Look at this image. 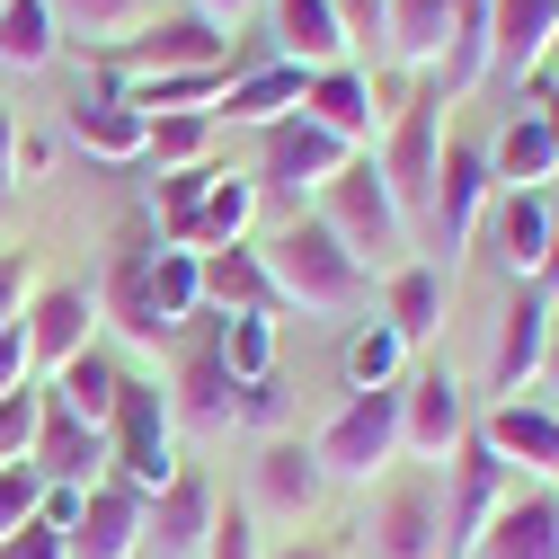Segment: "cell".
<instances>
[{"instance_id": "cell-52", "label": "cell", "mask_w": 559, "mask_h": 559, "mask_svg": "<svg viewBox=\"0 0 559 559\" xmlns=\"http://www.w3.org/2000/svg\"><path fill=\"white\" fill-rule=\"evenodd\" d=\"M542 391H550V408H559V329H550V356H542Z\"/></svg>"}, {"instance_id": "cell-49", "label": "cell", "mask_w": 559, "mask_h": 559, "mask_svg": "<svg viewBox=\"0 0 559 559\" xmlns=\"http://www.w3.org/2000/svg\"><path fill=\"white\" fill-rule=\"evenodd\" d=\"M10 187H19V116L0 107V195H10Z\"/></svg>"}, {"instance_id": "cell-5", "label": "cell", "mask_w": 559, "mask_h": 559, "mask_svg": "<svg viewBox=\"0 0 559 559\" xmlns=\"http://www.w3.org/2000/svg\"><path fill=\"white\" fill-rule=\"evenodd\" d=\"M356 542H365V559H444V471L436 479L427 471L373 479V507H365Z\"/></svg>"}, {"instance_id": "cell-6", "label": "cell", "mask_w": 559, "mask_h": 559, "mask_svg": "<svg viewBox=\"0 0 559 559\" xmlns=\"http://www.w3.org/2000/svg\"><path fill=\"white\" fill-rule=\"evenodd\" d=\"M373 169H382V187L400 195V214H408V231H417V223H427V204H436V169H444V90H436V81L382 124Z\"/></svg>"}, {"instance_id": "cell-11", "label": "cell", "mask_w": 559, "mask_h": 559, "mask_svg": "<svg viewBox=\"0 0 559 559\" xmlns=\"http://www.w3.org/2000/svg\"><path fill=\"white\" fill-rule=\"evenodd\" d=\"M223 53H231V45H223L214 19H195V10H160L143 36L116 45L107 62H116L124 81H160V72H204V62H223Z\"/></svg>"}, {"instance_id": "cell-47", "label": "cell", "mask_w": 559, "mask_h": 559, "mask_svg": "<svg viewBox=\"0 0 559 559\" xmlns=\"http://www.w3.org/2000/svg\"><path fill=\"white\" fill-rule=\"evenodd\" d=\"M27 373H36V365H27V329L10 320V329H0V391H19Z\"/></svg>"}, {"instance_id": "cell-1", "label": "cell", "mask_w": 559, "mask_h": 559, "mask_svg": "<svg viewBox=\"0 0 559 559\" xmlns=\"http://www.w3.org/2000/svg\"><path fill=\"white\" fill-rule=\"evenodd\" d=\"M266 258V285H275V311H302V320H329V311H356L373 294V275L337 249V231L320 214H294L258 240Z\"/></svg>"}, {"instance_id": "cell-18", "label": "cell", "mask_w": 559, "mask_h": 559, "mask_svg": "<svg viewBox=\"0 0 559 559\" xmlns=\"http://www.w3.org/2000/svg\"><path fill=\"white\" fill-rule=\"evenodd\" d=\"M559 0H488V81H542Z\"/></svg>"}, {"instance_id": "cell-29", "label": "cell", "mask_w": 559, "mask_h": 559, "mask_svg": "<svg viewBox=\"0 0 559 559\" xmlns=\"http://www.w3.org/2000/svg\"><path fill=\"white\" fill-rule=\"evenodd\" d=\"M62 124H72V143H81V152H98V160H143V133H152V124L133 116L116 90H98V98L81 90L72 107H62Z\"/></svg>"}, {"instance_id": "cell-8", "label": "cell", "mask_w": 559, "mask_h": 559, "mask_svg": "<svg viewBox=\"0 0 559 559\" xmlns=\"http://www.w3.org/2000/svg\"><path fill=\"white\" fill-rule=\"evenodd\" d=\"M515 498V471L479 444V427L453 444V462H444V559H471L479 550V533L498 524V507Z\"/></svg>"}, {"instance_id": "cell-35", "label": "cell", "mask_w": 559, "mask_h": 559, "mask_svg": "<svg viewBox=\"0 0 559 559\" xmlns=\"http://www.w3.org/2000/svg\"><path fill=\"white\" fill-rule=\"evenodd\" d=\"M249 223H258V178L214 169V187H204V214H195V258H204V249H240Z\"/></svg>"}, {"instance_id": "cell-4", "label": "cell", "mask_w": 559, "mask_h": 559, "mask_svg": "<svg viewBox=\"0 0 559 559\" xmlns=\"http://www.w3.org/2000/svg\"><path fill=\"white\" fill-rule=\"evenodd\" d=\"M311 453H320V471L346 479V488L391 479V471H400V382H391V391H346V408L311 436Z\"/></svg>"}, {"instance_id": "cell-53", "label": "cell", "mask_w": 559, "mask_h": 559, "mask_svg": "<svg viewBox=\"0 0 559 559\" xmlns=\"http://www.w3.org/2000/svg\"><path fill=\"white\" fill-rule=\"evenodd\" d=\"M266 559H329V550H311V542H294V550H266Z\"/></svg>"}, {"instance_id": "cell-24", "label": "cell", "mask_w": 559, "mask_h": 559, "mask_svg": "<svg viewBox=\"0 0 559 559\" xmlns=\"http://www.w3.org/2000/svg\"><path fill=\"white\" fill-rule=\"evenodd\" d=\"M27 462L45 471V488H98V479H107V436L81 427V417H62V408L45 400V427H36V453H27Z\"/></svg>"}, {"instance_id": "cell-17", "label": "cell", "mask_w": 559, "mask_h": 559, "mask_svg": "<svg viewBox=\"0 0 559 559\" xmlns=\"http://www.w3.org/2000/svg\"><path fill=\"white\" fill-rule=\"evenodd\" d=\"M214 515H223L214 479H204V471H178L160 498H152V515H143V550H152V559H204Z\"/></svg>"}, {"instance_id": "cell-20", "label": "cell", "mask_w": 559, "mask_h": 559, "mask_svg": "<svg viewBox=\"0 0 559 559\" xmlns=\"http://www.w3.org/2000/svg\"><path fill=\"white\" fill-rule=\"evenodd\" d=\"M542 356H550V302L524 285V294L507 302V320H498V356H488V391H498V400L533 391V382H542Z\"/></svg>"}, {"instance_id": "cell-50", "label": "cell", "mask_w": 559, "mask_h": 559, "mask_svg": "<svg viewBox=\"0 0 559 559\" xmlns=\"http://www.w3.org/2000/svg\"><path fill=\"white\" fill-rule=\"evenodd\" d=\"M533 116H542V133H550V152H559V81H533V98H524Z\"/></svg>"}, {"instance_id": "cell-30", "label": "cell", "mask_w": 559, "mask_h": 559, "mask_svg": "<svg viewBox=\"0 0 559 559\" xmlns=\"http://www.w3.org/2000/svg\"><path fill=\"white\" fill-rule=\"evenodd\" d=\"M45 10H53L62 36H81L90 53H116V45H133L160 19V0H45Z\"/></svg>"}, {"instance_id": "cell-33", "label": "cell", "mask_w": 559, "mask_h": 559, "mask_svg": "<svg viewBox=\"0 0 559 559\" xmlns=\"http://www.w3.org/2000/svg\"><path fill=\"white\" fill-rule=\"evenodd\" d=\"M488 178H498V187H550L559 178V152H550V133H542L533 107H515L507 133L488 143Z\"/></svg>"}, {"instance_id": "cell-37", "label": "cell", "mask_w": 559, "mask_h": 559, "mask_svg": "<svg viewBox=\"0 0 559 559\" xmlns=\"http://www.w3.org/2000/svg\"><path fill=\"white\" fill-rule=\"evenodd\" d=\"M400 373H408V346H400L391 320H365L356 337H346V391H391Z\"/></svg>"}, {"instance_id": "cell-46", "label": "cell", "mask_w": 559, "mask_h": 559, "mask_svg": "<svg viewBox=\"0 0 559 559\" xmlns=\"http://www.w3.org/2000/svg\"><path fill=\"white\" fill-rule=\"evenodd\" d=\"M0 559H72V550H62V533L36 515V524H19L10 542H0Z\"/></svg>"}, {"instance_id": "cell-13", "label": "cell", "mask_w": 559, "mask_h": 559, "mask_svg": "<svg viewBox=\"0 0 559 559\" xmlns=\"http://www.w3.org/2000/svg\"><path fill=\"white\" fill-rule=\"evenodd\" d=\"M19 329H27V365L62 373L81 346H98V302H90V285H36L27 311H19Z\"/></svg>"}, {"instance_id": "cell-44", "label": "cell", "mask_w": 559, "mask_h": 559, "mask_svg": "<svg viewBox=\"0 0 559 559\" xmlns=\"http://www.w3.org/2000/svg\"><path fill=\"white\" fill-rule=\"evenodd\" d=\"M204 559H266V550H258V515H249V507H223V515H214V542H204Z\"/></svg>"}, {"instance_id": "cell-25", "label": "cell", "mask_w": 559, "mask_h": 559, "mask_svg": "<svg viewBox=\"0 0 559 559\" xmlns=\"http://www.w3.org/2000/svg\"><path fill=\"white\" fill-rule=\"evenodd\" d=\"M498 266L507 275H542V249H550V187H498Z\"/></svg>"}, {"instance_id": "cell-43", "label": "cell", "mask_w": 559, "mask_h": 559, "mask_svg": "<svg viewBox=\"0 0 559 559\" xmlns=\"http://www.w3.org/2000/svg\"><path fill=\"white\" fill-rule=\"evenodd\" d=\"M36 285H45V275H36V249H0V329L27 311V294H36Z\"/></svg>"}, {"instance_id": "cell-26", "label": "cell", "mask_w": 559, "mask_h": 559, "mask_svg": "<svg viewBox=\"0 0 559 559\" xmlns=\"http://www.w3.org/2000/svg\"><path fill=\"white\" fill-rule=\"evenodd\" d=\"M302 81H311V72H294V62H258V72H240V81L223 90L214 124H249V133H266V124H285V116L302 107Z\"/></svg>"}, {"instance_id": "cell-48", "label": "cell", "mask_w": 559, "mask_h": 559, "mask_svg": "<svg viewBox=\"0 0 559 559\" xmlns=\"http://www.w3.org/2000/svg\"><path fill=\"white\" fill-rule=\"evenodd\" d=\"M533 294H542V302L559 294V178H550V249H542V275H533Z\"/></svg>"}, {"instance_id": "cell-22", "label": "cell", "mask_w": 559, "mask_h": 559, "mask_svg": "<svg viewBox=\"0 0 559 559\" xmlns=\"http://www.w3.org/2000/svg\"><path fill=\"white\" fill-rule=\"evenodd\" d=\"M302 116H311V124H329L337 143H356V152H373V133H382L373 81L356 72V62H337V72H311V81H302Z\"/></svg>"}, {"instance_id": "cell-2", "label": "cell", "mask_w": 559, "mask_h": 559, "mask_svg": "<svg viewBox=\"0 0 559 559\" xmlns=\"http://www.w3.org/2000/svg\"><path fill=\"white\" fill-rule=\"evenodd\" d=\"M311 214L337 231V249L356 258L365 275H400L408 266V249H417V231H408V214H400V195L382 187V169H373V152H356L320 195H311Z\"/></svg>"}, {"instance_id": "cell-34", "label": "cell", "mask_w": 559, "mask_h": 559, "mask_svg": "<svg viewBox=\"0 0 559 559\" xmlns=\"http://www.w3.org/2000/svg\"><path fill=\"white\" fill-rule=\"evenodd\" d=\"M479 81H488V0H453V36H444V62H436V90H444V107H462Z\"/></svg>"}, {"instance_id": "cell-28", "label": "cell", "mask_w": 559, "mask_h": 559, "mask_svg": "<svg viewBox=\"0 0 559 559\" xmlns=\"http://www.w3.org/2000/svg\"><path fill=\"white\" fill-rule=\"evenodd\" d=\"M444 36H453V0H391L382 10V53L408 62V72H427V81L444 62Z\"/></svg>"}, {"instance_id": "cell-3", "label": "cell", "mask_w": 559, "mask_h": 559, "mask_svg": "<svg viewBox=\"0 0 559 559\" xmlns=\"http://www.w3.org/2000/svg\"><path fill=\"white\" fill-rule=\"evenodd\" d=\"M107 471L124 488H143V498H160V488L187 471L178 462V417H169V391L152 373H124L116 391V417H107Z\"/></svg>"}, {"instance_id": "cell-10", "label": "cell", "mask_w": 559, "mask_h": 559, "mask_svg": "<svg viewBox=\"0 0 559 559\" xmlns=\"http://www.w3.org/2000/svg\"><path fill=\"white\" fill-rule=\"evenodd\" d=\"M329 498V471L302 436H266L258 462H249V515L258 524H302L311 507Z\"/></svg>"}, {"instance_id": "cell-23", "label": "cell", "mask_w": 559, "mask_h": 559, "mask_svg": "<svg viewBox=\"0 0 559 559\" xmlns=\"http://www.w3.org/2000/svg\"><path fill=\"white\" fill-rule=\"evenodd\" d=\"M471 559H559V488H515Z\"/></svg>"}, {"instance_id": "cell-16", "label": "cell", "mask_w": 559, "mask_h": 559, "mask_svg": "<svg viewBox=\"0 0 559 559\" xmlns=\"http://www.w3.org/2000/svg\"><path fill=\"white\" fill-rule=\"evenodd\" d=\"M479 444L498 453L507 471L559 488V408H550V400H498V408L479 417Z\"/></svg>"}, {"instance_id": "cell-15", "label": "cell", "mask_w": 559, "mask_h": 559, "mask_svg": "<svg viewBox=\"0 0 559 559\" xmlns=\"http://www.w3.org/2000/svg\"><path fill=\"white\" fill-rule=\"evenodd\" d=\"M143 515H152V498L143 488H124L116 471L81 498V515H72V533H62V550L72 559H143Z\"/></svg>"}, {"instance_id": "cell-38", "label": "cell", "mask_w": 559, "mask_h": 559, "mask_svg": "<svg viewBox=\"0 0 559 559\" xmlns=\"http://www.w3.org/2000/svg\"><path fill=\"white\" fill-rule=\"evenodd\" d=\"M214 356L231 365V382H275V311H240L223 337H214Z\"/></svg>"}, {"instance_id": "cell-32", "label": "cell", "mask_w": 559, "mask_h": 559, "mask_svg": "<svg viewBox=\"0 0 559 559\" xmlns=\"http://www.w3.org/2000/svg\"><path fill=\"white\" fill-rule=\"evenodd\" d=\"M204 266V302L214 311H275V285H266V258H258V240H240V249H204L195 258Z\"/></svg>"}, {"instance_id": "cell-39", "label": "cell", "mask_w": 559, "mask_h": 559, "mask_svg": "<svg viewBox=\"0 0 559 559\" xmlns=\"http://www.w3.org/2000/svg\"><path fill=\"white\" fill-rule=\"evenodd\" d=\"M152 302H160L169 329H187V320L204 311V266H195V249H152Z\"/></svg>"}, {"instance_id": "cell-27", "label": "cell", "mask_w": 559, "mask_h": 559, "mask_svg": "<svg viewBox=\"0 0 559 559\" xmlns=\"http://www.w3.org/2000/svg\"><path fill=\"white\" fill-rule=\"evenodd\" d=\"M116 391H124V365L107 356V346H81V356L53 373V391H45V400H53L62 417H81V427H98V436H107V417H116Z\"/></svg>"}, {"instance_id": "cell-12", "label": "cell", "mask_w": 559, "mask_h": 559, "mask_svg": "<svg viewBox=\"0 0 559 559\" xmlns=\"http://www.w3.org/2000/svg\"><path fill=\"white\" fill-rule=\"evenodd\" d=\"M98 320H116V337H133V346H160V337H178V329L160 320V302H152V231H143V223H133V231L116 240V258H107Z\"/></svg>"}, {"instance_id": "cell-40", "label": "cell", "mask_w": 559, "mask_h": 559, "mask_svg": "<svg viewBox=\"0 0 559 559\" xmlns=\"http://www.w3.org/2000/svg\"><path fill=\"white\" fill-rule=\"evenodd\" d=\"M204 152H214V116H152L143 133V160L169 178V169H204Z\"/></svg>"}, {"instance_id": "cell-36", "label": "cell", "mask_w": 559, "mask_h": 559, "mask_svg": "<svg viewBox=\"0 0 559 559\" xmlns=\"http://www.w3.org/2000/svg\"><path fill=\"white\" fill-rule=\"evenodd\" d=\"M62 53V27L45 0H0V62H19V72H45Z\"/></svg>"}, {"instance_id": "cell-9", "label": "cell", "mask_w": 559, "mask_h": 559, "mask_svg": "<svg viewBox=\"0 0 559 559\" xmlns=\"http://www.w3.org/2000/svg\"><path fill=\"white\" fill-rule=\"evenodd\" d=\"M462 436H471V400H462V382H453L444 365H408V373H400V453L427 462V471H444Z\"/></svg>"}, {"instance_id": "cell-41", "label": "cell", "mask_w": 559, "mask_h": 559, "mask_svg": "<svg viewBox=\"0 0 559 559\" xmlns=\"http://www.w3.org/2000/svg\"><path fill=\"white\" fill-rule=\"evenodd\" d=\"M36 427H45V391H36V382H19V391H0V471L36 453Z\"/></svg>"}, {"instance_id": "cell-7", "label": "cell", "mask_w": 559, "mask_h": 559, "mask_svg": "<svg viewBox=\"0 0 559 559\" xmlns=\"http://www.w3.org/2000/svg\"><path fill=\"white\" fill-rule=\"evenodd\" d=\"M346 160H356V143H337L329 124H311V116L294 107L285 124L258 133V195H275V204H294V214H302V204H311Z\"/></svg>"}, {"instance_id": "cell-14", "label": "cell", "mask_w": 559, "mask_h": 559, "mask_svg": "<svg viewBox=\"0 0 559 559\" xmlns=\"http://www.w3.org/2000/svg\"><path fill=\"white\" fill-rule=\"evenodd\" d=\"M488 195H498V178H488V152L479 143H462V133H444V169H436V204H427V223H417V231H427L444 258L471 240V223H479V204Z\"/></svg>"}, {"instance_id": "cell-31", "label": "cell", "mask_w": 559, "mask_h": 559, "mask_svg": "<svg viewBox=\"0 0 559 559\" xmlns=\"http://www.w3.org/2000/svg\"><path fill=\"white\" fill-rule=\"evenodd\" d=\"M382 320L400 329V346H427L436 329H444V266H400V275H382Z\"/></svg>"}, {"instance_id": "cell-42", "label": "cell", "mask_w": 559, "mask_h": 559, "mask_svg": "<svg viewBox=\"0 0 559 559\" xmlns=\"http://www.w3.org/2000/svg\"><path fill=\"white\" fill-rule=\"evenodd\" d=\"M36 507H45V471L10 462V471H0V542H10L19 524H36Z\"/></svg>"}, {"instance_id": "cell-19", "label": "cell", "mask_w": 559, "mask_h": 559, "mask_svg": "<svg viewBox=\"0 0 559 559\" xmlns=\"http://www.w3.org/2000/svg\"><path fill=\"white\" fill-rule=\"evenodd\" d=\"M266 53L294 72H337L346 62V27L329 0H266Z\"/></svg>"}, {"instance_id": "cell-51", "label": "cell", "mask_w": 559, "mask_h": 559, "mask_svg": "<svg viewBox=\"0 0 559 559\" xmlns=\"http://www.w3.org/2000/svg\"><path fill=\"white\" fill-rule=\"evenodd\" d=\"M187 10H195V19H214V27H231V19L258 10V0H187Z\"/></svg>"}, {"instance_id": "cell-21", "label": "cell", "mask_w": 559, "mask_h": 559, "mask_svg": "<svg viewBox=\"0 0 559 559\" xmlns=\"http://www.w3.org/2000/svg\"><path fill=\"white\" fill-rule=\"evenodd\" d=\"M169 417H178V427H204V436H231L240 427V382H231V365L214 356V346H187V365L169 382Z\"/></svg>"}, {"instance_id": "cell-45", "label": "cell", "mask_w": 559, "mask_h": 559, "mask_svg": "<svg viewBox=\"0 0 559 559\" xmlns=\"http://www.w3.org/2000/svg\"><path fill=\"white\" fill-rule=\"evenodd\" d=\"M337 27H346V53H382V10L391 0H329Z\"/></svg>"}]
</instances>
